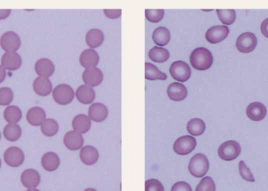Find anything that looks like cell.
<instances>
[{
	"label": "cell",
	"instance_id": "6da1fadb",
	"mask_svg": "<svg viewBox=\"0 0 268 191\" xmlns=\"http://www.w3.org/2000/svg\"><path fill=\"white\" fill-rule=\"evenodd\" d=\"M190 64L194 69L206 70L212 66L214 58L208 50L200 47L192 51L190 56Z\"/></svg>",
	"mask_w": 268,
	"mask_h": 191
},
{
	"label": "cell",
	"instance_id": "7a4b0ae2",
	"mask_svg": "<svg viewBox=\"0 0 268 191\" xmlns=\"http://www.w3.org/2000/svg\"><path fill=\"white\" fill-rule=\"evenodd\" d=\"M210 163L206 156L203 154H197L190 159L188 170L193 176L202 178L208 172Z\"/></svg>",
	"mask_w": 268,
	"mask_h": 191
},
{
	"label": "cell",
	"instance_id": "3957f363",
	"mask_svg": "<svg viewBox=\"0 0 268 191\" xmlns=\"http://www.w3.org/2000/svg\"><path fill=\"white\" fill-rule=\"evenodd\" d=\"M241 153L240 144L234 140L226 141L220 146L218 155L222 160L230 162L234 160Z\"/></svg>",
	"mask_w": 268,
	"mask_h": 191
},
{
	"label": "cell",
	"instance_id": "277c9868",
	"mask_svg": "<svg viewBox=\"0 0 268 191\" xmlns=\"http://www.w3.org/2000/svg\"><path fill=\"white\" fill-rule=\"evenodd\" d=\"M22 40L18 34L14 32H4L0 37V46L5 52H16L20 48Z\"/></svg>",
	"mask_w": 268,
	"mask_h": 191
},
{
	"label": "cell",
	"instance_id": "5b68a950",
	"mask_svg": "<svg viewBox=\"0 0 268 191\" xmlns=\"http://www.w3.org/2000/svg\"><path fill=\"white\" fill-rule=\"evenodd\" d=\"M74 98L73 88L67 84L56 86L53 90V98L55 102L60 105H67L72 103Z\"/></svg>",
	"mask_w": 268,
	"mask_h": 191
},
{
	"label": "cell",
	"instance_id": "8992f818",
	"mask_svg": "<svg viewBox=\"0 0 268 191\" xmlns=\"http://www.w3.org/2000/svg\"><path fill=\"white\" fill-rule=\"evenodd\" d=\"M6 164L12 168H18L24 163L26 156L20 148L18 146H10L6 150L4 155Z\"/></svg>",
	"mask_w": 268,
	"mask_h": 191
},
{
	"label": "cell",
	"instance_id": "52a82bcc",
	"mask_svg": "<svg viewBox=\"0 0 268 191\" xmlns=\"http://www.w3.org/2000/svg\"><path fill=\"white\" fill-rule=\"evenodd\" d=\"M197 142L192 136H183L175 141L174 150L179 155H187L192 153L196 148Z\"/></svg>",
	"mask_w": 268,
	"mask_h": 191
},
{
	"label": "cell",
	"instance_id": "ba28073f",
	"mask_svg": "<svg viewBox=\"0 0 268 191\" xmlns=\"http://www.w3.org/2000/svg\"><path fill=\"white\" fill-rule=\"evenodd\" d=\"M170 73L174 80L184 82L190 78L192 70L187 63L178 60L172 64L170 68Z\"/></svg>",
	"mask_w": 268,
	"mask_h": 191
},
{
	"label": "cell",
	"instance_id": "9c48e42d",
	"mask_svg": "<svg viewBox=\"0 0 268 191\" xmlns=\"http://www.w3.org/2000/svg\"><path fill=\"white\" fill-rule=\"evenodd\" d=\"M258 45V38L251 32L243 33L238 38L236 47L238 50L243 54H248L255 50Z\"/></svg>",
	"mask_w": 268,
	"mask_h": 191
},
{
	"label": "cell",
	"instance_id": "30bf717a",
	"mask_svg": "<svg viewBox=\"0 0 268 191\" xmlns=\"http://www.w3.org/2000/svg\"><path fill=\"white\" fill-rule=\"evenodd\" d=\"M1 65L6 70H18L22 65V58L16 52H5L1 58Z\"/></svg>",
	"mask_w": 268,
	"mask_h": 191
},
{
	"label": "cell",
	"instance_id": "8fae6325",
	"mask_svg": "<svg viewBox=\"0 0 268 191\" xmlns=\"http://www.w3.org/2000/svg\"><path fill=\"white\" fill-rule=\"evenodd\" d=\"M229 34V28L224 26H216L210 28L206 34L207 41L216 44L224 40Z\"/></svg>",
	"mask_w": 268,
	"mask_h": 191
},
{
	"label": "cell",
	"instance_id": "7c38bea8",
	"mask_svg": "<svg viewBox=\"0 0 268 191\" xmlns=\"http://www.w3.org/2000/svg\"><path fill=\"white\" fill-rule=\"evenodd\" d=\"M41 176L40 173L33 168H28L22 172L20 182L24 188L28 189L36 188L40 185Z\"/></svg>",
	"mask_w": 268,
	"mask_h": 191
},
{
	"label": "cell",
	"instance_id": "4fadbf2b",
	"mask_svg": "<svg viewBox=\"0 0 268 191\" xmlns=\"http://www.w3.org/2000/svg\"><path fill=\"white\" fill-rule=\"evenodd\" d=\"M34 72L40 77L49 78L54 73V64L48 58H41L34 64Z\"/></svg>",
	"mask_w": 268,
	"mask_h": 191
},
{
	"label": "cell",
	"instance_id": "5bb4252c",
	"mask_svg": "<svg viewBox=\"0 0 268 191\" xmlns=\"http://www.w3.org/2000/svg\"><path fill=\"white\" fill-rule=\"evenodd\" d=\"M104 76L102 70L98 68L86 69L82 74V80L85 85L90 87L98 86L103 81Z\"/></svg>",
	"mask_w": 268,
	"mask_h": 191
},
{
	"label": "cell",
	"instance_id": "9a60e30c",
	"mask_svg": "<svg viewBox=\"0 0 268 191\" xmlns=\"http://www.w3.org/2000/svg\"><path fill=\"white\" fill-rule=\"evenodd\" d=\"M84 136L76 131H69L64 136V144L70 150H78L84 146Z\"/></svg>",
	"mask_w": 268,
	"mask_h": 191
},
{
	"label": "cell",
	"instance_id": "2e32d148",
	"mask_svg": "<svg viewBox=\"0 0 268 191\" xmlns=\"http://www.w3.org/2000/svg\"><path fill=\"white\" fill-rule=\"evenodd\" d=\"M33 90L40 96H48L52 92L53 86L48 78L37 77L33 82Z\"/></svg>",
	"mask_w": 268,
	"mask_h": 191
},
{
	"label": "cell",
	"instance_id": "e0dca14e",
	"mask_svg": "<svg viewBox=\"0 0 268 191\" xmlns=\"http://www.w3.org/2000/svg\"><path fill=\"white\" fill-rule=\"evenodd\" d=\"M28 122L32 126H41L46 119L45 110L40 106H33L28 110L26 114Z\"/></svg>",
	"mask_w": 268,
	"mask_h": 191
},
{
	"label": "cell",
	"instance_id": "ac0fdd59",
	"mask_svg": "<svg viewBox=\"0 0 268 191\" xmlns=\"http://www.w3.org/2000/svg\"><path fill=\"white\" fill-rule=\"evenodd\" d=\"M89 118L92 121L102 122L107 118L108 110L107 106L103 104L95 103L90 105L88 112Z\"/></svg>",
	"mask_w": 268,
	"mask_h": 191
},
{
	"label": "cell",
	"instance_id": "d6986e66",
	"mask_svg": "<svg viewBox=\"0 0 268 191\" xmlns=\"http://www.w3.org/2000/svg\"><path fill=\"white\" fill-rule=\"evenodd\" d=\"M246 114L248 118L252 121L259 122L263 120L266 116V106L259 102L250 104L246 109Z\"/></svg>",
	"mask_w": 268,
	"mask_h": 191
},
{
	"label": "cell",
	"instance_id": "ffe728a7",
	"mask_svg": "<svg viewBox=\"0 0 268 191\" xmlns=\"http://www.w3.org/2000/svg\"><path fill=\"white\" fill-rule=\"evenodd\" d=\"M99 55L94 49L85 50L80 55V62L86 69L96 68L99 63Z\"/></svg>",
	"mask_w": 268,
	"mask_h": 191
},
{
	"label": "cell",
	"instance_id": "44dd1931",
	"mask_svg": "<svg viewBox=\"0 0 268 191\" xmlns=\"http://www.w3.org/2000/svg\"><path fill=\"white\" fill-rule=\"evenodd\" d=\"M167 94L170 99L174 101L184 100L187 98V88L179 82L171 83L167 88Z\"/></svg>",
	"mask_w": 268,
	"mask_h": 191
},
{
	"label": "cell",
	"instance_id": "7402d4cb",
	"mask_svg": "<svg viewBox=\"0 0 268 191\" xmlns=\"http://www.w3.org/2000/svg\"><path fill=\"white\" fill-rule=\"evenodd\" d=\"M80 156L82 162L86 166H92L98 162L99 153L94 146H85L80 150Z\"/></svg>",
	"mask_w": 268,
	"mask_h": 191
},
{
	"label": "cell",
	"instance_id": "603a6c76",
	"mask_svg": "<svg viewBox=\"0 0 268 191\" xmlns=\"http://www.w3.org/2000/svg\"><path fill=\"white\" fill-rule=\"evenodd\" d=\"M76 96L80 103L84 104H90L94 100L96 94H95L94 90L92 87L82 85L80 86L77 88Z\"/></svg>",
	"mask_w": 268,
	"mask_h": 191
},
{
	"label": "cell",
	"instance_id": "cb8c5ba5",
	"mask_svg": "<svg viewBox=\"0 0 268 191\" xmlns=\"http://www.w3.org/2000/svg\"><path fill=\"white\" fill-rule=\"evenodd\" d=\"M60 160L58 155L54 152H48L44 154L41 159L42 168L48 172H54L60 166Z\"/></svg>",
	"mask_w": 268,
	"mask_h": 191
},
{
	"label": "cell",
	"instance_id": "d4e9b609",
	"mask_svg": "<svg viewBox=\"0 0 268 191\" xmlns=\"http://www.w3.org/2000/svg\"><path fill=\"white\" fill-rule=\"evenodd\" d=\"M72 128L80 134H86L91 128V120L89 116L78 114L73 118Z\"/></svg>",
	"mask_w": 268,
	"mask_h": 191
},
{
	"label": "cell",
	"instance_id": "484cf974",
	"mask_svg": "<svg viewBox=\"0 0 268 191\" xmlns=\"http://www.w3.org/2000/svg\"><path fill=\"white\" fill-rule=\"evenodd\" d=\"M104 40V36L103 32L100 31V29H90L86 36V44L90 47L91 49H94L100 46L103 44Z\"/></svg>",
	"mask_w": 268,
	"mask_h": 191
},
{
	"label": "cell",
	"instance_id": "4316f807",
	"mask_svg": "<svg viewBox=\"0 0 268 191\" xmlns=\"http://www.w3.org/2000/svg\"><path fill=\"white\" fill-rule=\"evenodd\" d=\"M22 135V130L18 124L9 123L4 127V136L6 140L16 142Z\"/></svg>",
	"mask_w": 268,
	"mask_h": 191
},
{
	"label": "cell",
	"instance_id": "83f0119b",
	"mask_svg": "<svg viewBox=\"0 0 268 191\" xmlns=\"http://www.w3.org/2000/svg\"><path fill=\"white\" fill-rule=\"evenodd\" d=\"M4 117L6 122L9 123L18 124L22 118V112L18 106L10 105L4 110Z\"/></svg>",
	"mask_w": 268,
	"mask_h": 191
},
{
	"label": "cell",
	"instance_id": "f1b7e54d",
	"mask_svg": "<svg viewBox=\"0 0 268 191\" xmlns=\"http://www.w3.org/2000/svg\"><path fill=\"white\" fill-rule=\"evenodd\" d=\"M152 38L154 44H157L160 46H164L168 44V42L170 41V32L166 28L160 27L154 30V32H153Z\"/></svg>",
	"mask_w": 268,
	"mask_h": 191
},
{
	"label": "cell",
	"instance_id": "f546056e",
	"mask_svg": "<svg viewBox=\"0 0 268 191\" xmlns=\"http://www.w3.org/2000/svg\"><path fill=\"white\" fill-rule=\"evenodd\" d=\"M187 130L190 136H198L205 132V122L200 118L190 119L188 123Z\"/></svg>",
	"mask_w": 268,
	"mask_h": 191
},
{
	"label": "cell",
	"instance_id": "4dcf8cb0",
	"mask_svg": "<svg viewBox=\"0 0 268 191\" xmlns=\"http://www.w3.org/2000/svg\"><path fill=\"white\" fill-rule=\"evenodd\" d=\"M148 56L152 60L156 63H163L170 58V52L165 48L154 46L149 51Z\"/></svg>",
	"mask_w": 268,
	"mask_h": 191
},
{
	"label": "cell",
	"instance_id": "1f68e13d",
	"mask_svg": "<svg viewBox=\"0 0 268 191\" xmlns=\"http://www.w3.org/2000/svg\"><path fill=\"white\" fill-rule=\"evenodd\" d=\"M145 78L148 80H166L167 76L154 65L145 63Z\"/></svg>",
	"mask_w": 268,
	"mask_h": 191
},
{
	"label": "cell",
	"instance_id": "d6a6232c",
	"mask_svg": "<svg viewBox=\"0 0 268 191\" xmlns=\"http://www.w3.org/2000/svg\"><path fill=\"white\" fill-rule=\"evenodd\" d=\"M40 127L42 134L48 137H52L56 135L59 130V124L54 118L46 119Z\"/></svg>",
	"mask_w": 268,
	"mask_h": 191
},
{
	"label": "cell",
	"instance_id": "836d02e7",
	"mask_svg": "<svg viewBox=\"0 0 268 191\" xmlns=\"http://www.w3.org/2000/svg\"><path fill=\"white\" fill-rule=\"evenodd\" d=\"M220 20L226 26H230L236 19V13L234 10H216Z\"/></svg>",
	"mask_w": 268,
	"mask_h": 191
},
{
	"label": "cell",
	"instance_id": "e575fe53",
	"mask_svg": "<svg viewBox=\"0 0 268 191\" xmlns=\"http://www.w3.org/2000/svg\"><path fill=\"white\" fill-rule=\"evenodd\" d=\"M13 100L14 92L10 88H0V106H10Z\"/></svg>",
	"mask_w": 268,
	"mask_h": 191
},
{
	"label": "cell",
	"instance_id": "d590c367",
	"mask_svg": "<svg viewBox=\"0 0 268 191\" xmlns=\"http://www.w3.org/2000/svg\"><path fill=\"white\" fill-rule=\"evenodd\" d=\"M165 14L164 10H146L145 16L146 18L152 23H158L162 20Z\"/></svg>",
	"mask_w": 268,
	"mask_h": 191
},
{
	"label": "cell",
	"instance_id": "8d00e7d4",
	"mask_svg": "<svg viewBox=\"0 0 268 191\" xmlns=\"http://www.w3.org/2000/svg\"><path fill=\"white\" fill-rule=\"evenodd\" d=\"M196 191H216V185L211 177L206 176L200 181Z\"/></svg>",
	"mask_w": 268,
	"mask_h": 191
},
{
	"label": "cell",
	"instance_id": "74e56055",
	"mask_svg": "<svg viewBox=\"0 0 268 191\" xmlns=\"http://www.w3.org/2000/svg\"><path fill=\"white\" fill-rule=\"evenodd\" d=\"M240 172L241 176L242 178H244V180L248 181V182H255V178H254L252 173L250 171V168L247 167L246 163L241 160L240 162Z\"/></svg>",
	"mask_w": 268,
	"mask_h": 191
},
{
	"label": "cell",
	"instance_id": "f35d334b",
	"mask_svg": "<svg viewBox=\"0 0 268 191\" xmlns=\"http://www.w3.org/2000/svg\"><path fill=\"white\" fill-rule=\"evenodd\" d=\"M145 191H164V186L160 181L152 178L145 182Z\"/></svg>",
	"mask_w": 268,
	"mask_h": 191
},
{
	"label": "cell",
	"instance_id": "ab89813d",
	"mask_svg": "<svg viewBox=\"0 0 268 191\" xmlns=\"http://www.w3.org/2000/svg\"><path fill=\"white\" fill-rule=\"evenodd\" d=\"M171 191H192V189L188 182L180 181L174 184Z\"/></svg>",
	"mask_w": 268,
	"mask_h": 191
},
{
	"label": "cell",
	"instance_id": "60d3db41",
	"mask_svg": "<svg viewBox=\"0 0 268 191\" xmlns=\"http://www.w3.org/2000/svg\"><path fill=\"white\" fill-rule=\"evenodd\" d=\"M106 16L110 19H117L121 16L122 10H104Z\"/></svg>",
	"mask_w": 268,
	"mask_h": 191
},
{
	"label": "cell",
	"instance_id": "b9f144b4",
	"mask_svg": "<svg viewBox=\"0 0 268 191\" xmlns=\"http://www.w3.org/2000/svg\"><path fill=\"white\" fill-rule=\"evenodd\" d=\"M261 32L265 37L268 38V18L265 19L263 23L261 24Z\"/></svg>",
	"mask_w": 268,
	"mask_h": 191
},
{
	"label": "cell",
	"instance_id": "7bdbcfd3",
	"mask_svg": "<svg viewBox=\"0 0 268 191\" xmlns=\"http://www.w3.org/2000/svg\"><path fill=\"white\" fill-rule=\"evenodd\" d=\"M11 14V10H0V20L8 18Z\"/></svg>",
	"mask_w": 268,
	"mask_h": 191
},
{
	"label": "cell",
	"instance_id": "ee69618b",
	"mask_svg": "<svg viewBox=\"0 0 268 191\" xmlns=\"http://www.w3.org/2000/svg\"><path fill=\"white\" fill-rule=\"evenodd\" d=\"M6 69L2 67V65L0 64V83L4 82V80L6 77Z\"/></svg>",
	"mask_w": 268,
	"mask_h": 191
},
{
	"label": "cell",
	"instance_id": "f6af8a7d",
	"mask_svg": "<svg viewBox=\"0 0 268 191\" xmlns=\"http://www.w3.org/2000/svg\"><path fill=\"white\" fill-rule=\"evenodd\" d=\"M26 191H40L38 190V189H36V188H33V189H28Z\"/></svg>",
	"mask_w": 268,
	"mask_h": 191
},
{
	"label": "cell",
	"instance_id": "bcb514c9",
	"mask_svg": "<svg viewBox=\"0 0 268 191\" xmlns=\"http://www.w3.org/2000/svg\"><path fill=\"white\" fill-rule=\"evenodd\" d=\"M84 191H98L96 190L92 189V188H88V189L85 190Z\"/></svg>",
	"mask_w": 268,
	"mask_h": 191
},
{
	"label": "cell",
	"instance_id": "7dc6e473",
	"mask_svg": "<svg viewBox=\"0 0 268 191\" xmlns=\"http://www.w3.org/2000/svg\"><path fill=\"white\" fill-rule=\"evenodd\" d=\"M1 166H2V162H1V159H0V168H1Z\"/></svg>",
	"mask_w": 268,
	"mask_h": 191
},
{
	"label": "cell",
	"instance_id": "c3c4849f",
	"mask_svg": "<svg viewBox=\"0 0 268 191\" xmlns=\"http://www.w3.org/2000/svg\"><path fill=\"white\" fill-rule=\"evenodd\" d=\"M0 140H1V132H0Z\"/></svg>",
	"mask_w": 268,
	"mask_h": 191
}]
</instances>
